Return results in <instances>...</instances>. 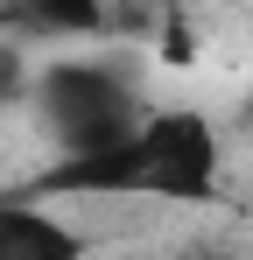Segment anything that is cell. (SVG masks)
<instances>
[{
  "instance_id": "6da1fadb",
  "label": "cell",
  "mask_w": 253,
  "mask_h": 260,
  "mask_svg": "<svg viewBox=\"0 0 253 260\" xmlns=\"http://www.w3.org/2000/svg\"><path fill=\"white\" fill-rule=\"evenodd\" d=\"M28 99H36L49 141L71 155V148H106V141H126L141 127L134 113V91L120 85V71L106 63H49L42 78H28Z\"/></svg>"
},
{
  "instance_id": "7a4b0ae2",
  "label": "cell",
  "mask_w": 253,
  "mask_h": 260,
  "mask_svg": "<svg viewBox=\"0 0 253 260\" xmlns=\"http://www.w3.org/2000/svg\"><path fill=\"white\" fill-rule=\"evenodd\" d=\"M134 190L141 197H169V204L218 197V127L204 113H190V106L148 113L134 127Z\"/></svg>"
},
{
  "instance_id": "3957f363",
  "label": "cell",
  "mask_w": 253,
  "mask_h": 260,
  "mask_svg": "<svg viewBox=\"0 0 253 260\" xmlns=\"http://www.w3.org/2000/svg\"><path fill=\"white\" fill-rule=\"evenodd\" d=\"M49 197H141L134 190V134L106 148H71L56 155V169L42 176Z\"/></svg>"
},
{
  "instance_id": "277c9868",
  "label": "cell",
  "mask_w": 253,
  "mask_h": 260,
  "mask_svg": "<svg viewBox=\"0 0 253 260\" xmlns=\"http://www.w3.org/2000/svg\"><path fill=\"white\" fill-rule=\"evenodd\" d=\"M84 232L64 225L42 204H21V197H0V260H78Z\"/></svg>"
},
{
  "instance_id": "5b68a950",
  "label": "cell",
  "mask_w": 253,
  "mask_h": 260,
  "mask_svg": "<svg viewBox=\"0 0 253 260\" xmlns=\"http://www.w3.org/2000/svg\"><path fill=\"white\" fill-rule=\"evenodd\" d=\"M14 14L42 36H99L106 28V0H14Z\"/></svg>"
},
{
  "instance_id": "8992f818",
  "label": "cell",
  "mask_w": 253,
  "mask_h": 260,
  "mask_svg": "<svg viewBox=\"0 0 253 260\" xmlns=\"http://www.w3.org/2000/svg\"><path fill=\"white\" fill-rule=\"evenodd\" d=\"M28 78H36V71H28V56H21L14 43H0V113L28 99Z\"/></svg>"
}]
</instances>
